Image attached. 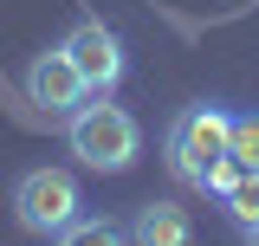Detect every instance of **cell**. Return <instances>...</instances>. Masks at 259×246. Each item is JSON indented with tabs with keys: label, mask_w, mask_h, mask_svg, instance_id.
Listing matches in <instances>:
<instances>
[{
	"label": "cell",
	"mask_w": 259,
	"mask_h": 246,
	"mask_svg": "<svg viewBox=\"0 0 259 246\" xmlns=\"http://www.w3.org/2000/svg\"><path fill=\"white\" fill-rule=\"evenodd\" d=\"M65 52H71L78 78H84L91 91H117V78H123V39L104 26V20H84V26H71Z\"/></svg>",
	"instance_id": "5"
},
{
	"label": "cell",
	"mask_w": 259,
	"mask_h": 246,
	"mask_svg": "<svg viewBox=\"0 0 259 246\" xmlns=\"http://www.w3.org/2000/svg\"><path fill=\"white\" fill-rule=\"evenodd\" d=\"M221 201H227V214H233V227L253 233L259 227V169H240V175L221 188Z\"/></svg>",
	"instance_id": "7"
},
{
	"label": "cell",
	"mask_w": 259,
	"mask_h": 246,
	"mask_svg": "<svg viewBox=\"0 0 259 246\" xmlns=\"http://www.w3.org/2000/svg\"><path fill=\"white\" fill-rule=\"evenodd\" d=\"M227 130H233V117H227L221 104H188L182 117L168 123V169L201 188L207 169L227 155Z\"/></svg>",
	"instance_id": "3"
},
{
	"label": "cell",
	"mask_w": 259,
	"mask_h": 246,
	"mask_svg": "<svg viewBox=\"0 0 259 246\" xmlns=\"http://www.w3.org/2000/svg\"><path fill=\"white\" fill-rule=\"evenodd\" d=\"M26 97L39 104V110H52V117H71V110L91 97V85L78 78L71 52H65V46H52V52H39V59L26 65Z\"/></svg>",
	"instance_id": "4"
},
{
	"label": "cell",
	"mask_w": 259,
	"mask_h": 246,
	"mask_svg": "<svg viewBox=\"0 0 259 246\" xmlns=\"http://www.w3.org/2000/svg\"><path fill=\"white\" fill-rule=\"evenodd\" d=\"M65 149L78 155L84 169L123 175L130 162L143 155V123L130 117L123 104H78V110L65 117Z\"/></svg>",
	"instance_id": "1"
},
{
	"label": "cell",
	"mask_w": 259,
	"mask_h": 246,
	"mask_svg": "<svg viewBox=\"0 0 259 246\" xmlns=\"http://www.w3.org/2000/svg\"><path fill=\"white\" fill-rule=\"evenodd\" d=\"M227 155H233L240 169H259V117H233V130H227Z\"/></svg>",
	"instance_id": "8"
},
{
	"label": "cell",
	"mask_w": 259,
	"mask_h": 246,
	"mask_svg": "<svg viewBox=\"0 0 259 246\" xmlns=\"http://www.w3.org/2000/svg\"><path fill=\"white\" fill-rule=\"evenodd\" d=\"M117 233H123L117 220H71V233H65V240H91V246H110Z\"/></svg>",
	"instance_id": "9"
},
{
	"label": "cell",
	"mask_w": 259,
	"mask_h": 246,
	"mask_svg": "<svg viewBox=\"0 0 259 246\" xmlns=\"http://www.w3.org/2000/svg\"><path fill=\"white\" fill-rule=\"evenodd\" d=\"M78 208H84V194H78V182H71L65 169H26V175L13 182V214H20V227L39 233V240H65L71 220H78Z\"/></svg>",
	"instance_id": "2"
},
{
	"label": "cell",
	"mask_w": 259,
	"mask_h": 246,
	"mask_svg": "<svg viewBox=\"0 0 259 246\" xmlns=\"http://www.w3.org/2000/svg\"><path fill=\"white\" fill-rule=\"evenodd\" d=\"M253 240H259V227H253Z\"/></svg>",
	"instance_id": "10"
},
{
	"label": "cell",
	"mask_w": 259,
	"mask_h": 246,
	"mask_svg": "<svg viewBox=\"0 0 259 246\" xmlns=\"http://www.w3.org/2000/svg\"><path fill=\"white\" fill-rule=\"evenodd\" d=\"M130 233H136L143 246H188V240H194L188 214H182V208H168V201H149L143 214L130 220Z\"/></svg>",
	"instance_id": "6"
}]
</instances>
